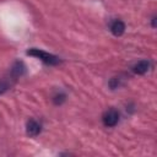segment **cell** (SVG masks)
<instances>
[{
  "label": "cell",
  "mask_w": 157,
  "mask_h": 157,
  "mask_svg": "<svg viewBox=\"0 0 157 157\" xmlns=\"http://www.w3.org/2000/svg\"><path fill=\"white\" fill-rule=\"evenodd\" d=\"M27 54L34 58H38L39 60H42L43 63L48 64V65H58L60 63V59L56 55H53L48 52H44L42 49H37V48H31L27 50Z\"/></svg>",
  "instance_id": "6da1fadb"
},
{
  "label": "cell",
  "mask_w": 157,
  "mask_h": 157,
  "mask_svg": "<svg viewBox=\"0 0 157 157\" xmlns=\"http://www.w3.org/2000/svg\"><path fill=\"white\" fill-rule=\"evenodd\" d=\"M102 120H103V124L105 126H108V128L115 126L118 124V121H119V112L117 109H114V108H110V109L104 112Z\"/></svg>",
  "instance_id": "7a4b0ae2"
},
{
  "label": "cell",
  "mask_w": 157,
  "mask_h": 157,
  "mask_svg": "<svg viewBox=\"0 0 157 157\" xmlns=\"http://www.w3.org/2000/svg\"><path fill=\"white\" fill-rule=\"evenodd\" d=\"M26 131L29 136H37L40 131H42V125L40 123H38L37 120L34 119H29L27 121V125H26Z\"/></svg>",
  "instance_id": "3957f363"
},
{
  "label": "cell",
  "mask_w": 157,
  "mask_h": 157,
  "mask_svg": "<svg viewBox=\"0 0 157 157\" xmlns=\"http://www.w3.org/2000/svg\"><path fill=\"white\" fill-rule=\"evenodd\" d=\"M150 66H151V64H150L148 60H140L132 66V71L137 75H144L148 71Z\"/></svg>",
  "instance_id": "277c9868"
},
{
  "label": "cell",
  "mask_w": 157,
  "mask_h": 157,
  "mask_svg": "<svg viewBox=\"0 0 157 157\" xmlns=\"http://www.w3.org/2000/svg\"><path fill=\"white\" fill-rule=\"evenodd\" d=\"M124 31H125V25H124V22L121 20H114L110 23V32L114 36L119 37V36H121L124 33Z\"/></svg>",
  "instance_id": "5b68a950"
},
{
  "label": "cell",
  "mask_w": 157,
  "mask_h": 157,
  "mask_svg": "<svg viewBox=\"0 0 157 157\" xmlns=\"http://www.w3.org/2000/svg\"><path fill=\"white\" fill-rule=\"evenodd\" d=\"M16 81V78L10 74V77H4L0 80V94H2L4 92H6L9 88H11V86L13 85V82Z\"/></svg>",
  "instance_id": "8992f818"
},
{
  "label": "cell",
  "mask_w": 157,
  "mask_h": 157,
  "mask_svg": "<svg viewBox=\"0 0 157 157\" xmlns=\"http://www.w3.org/2000/svg\"><path fill=\"white\" fill-rule=\"evenodd\" d=\"M121 85V78L120 77H113L110 81H109V86L112 87V88H117V87H119Z\"/></svg>",
  "instance_id": "52a82bcc"
},
{
  "label": "cell",
  "mask_w": 157,
  "mask_h": 157,
  "mask_svg": "<svg viewBox=\"0 0 157 157\" xmlns=\"http://www.w3.org/2000/svg\"><path fill=\"white\" fill-rule=\"evenodd\" d=\"M65 94L64 93H59V94H56V96H54V103L55 104H61L64 101H65Z\"/></svg>",
  "instance_id": "ba28073f"
}]
</instances>
